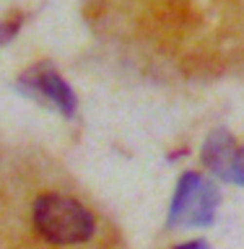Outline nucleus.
I'll list each match as a JSON object with an SVG mask.
<instances>
[{
	"label": "nucleus",
	"instance_id": "6",
	"mask_svg": "<svg viewBox=\"0 0 244 249\" xmlns=\"http://www.w3.org/2000/svg\"><path fill=\"white\" fill-rule=\"evenodd\" d=\"M19 26H21V21H19V18H13L11 23H5V26H0V44L11 42V39H13V34L19 31Z\"/></svg>",
	"mask_w": 244,
	"mask_h": 249
},
{
	"label": "nucleus",
	"instance_id": "5",
	"mask_svg": "<svg viewBox=\"0 0 244 249\" xmlns=\"http://www.w3.org/2000/svg\"><path fill=\"white\" fill-rule=\"evenodd\" d=\"M231 184H239L244 187V145L237 151V159H234V166H231V177H229Z\"/></svg>",
	"mask_w": 244,
	"mask_h": 249
},
{
	"label": "nucleus",
	"instance_id": "4",
	"mask_svg": "<svg viewBox=\"0 0 244 249\" xmlns=\"http://www.w3.org/2000/svg\"><path fill=\"white\" fill-rule=\"evenodd\" d=\"M237 151H239V145H237V140H234V135L229 130L218 127L206 138V145H203V163L208 166L210 174H216L218 179L229 182Z\"/></svg>",
	"mask_w": 244,
	"mask_h": 249
},
{
	"label": "nucleus",
	"instance_id": "1",
	"mask_svg": "<svg viewBox=\"0 0 244 249\" xmlns=\"http://www.w3.org/2000/svg\"><path fill=\"white\" fill-rule=\"evenodd\" d=\"M34 226L52 244H81L94 233L91 213L65 195H42L34 202Z\"/></svg>",
	"mask_w": 244,
	"mask_h": 249
},
{
	"label": "nucleus",
	"instance_id": "2",
	"mask_svg": "<svg viewBox=\"0 0 244 249\" xmlns=\"http://www.w3.org/2000/svg\"><path fill=\"white\" fill-rule=\"evenodd\" d=\"M218 202H221V192L216 182L195 171H187L179 177L167 226L169 229H206L213 223Z\"/></svg>",
	"mask_w": 244,
	"mask_h": 249
},
{
	"label": "nucleus",
	"instance_id": "3",
	"mask_svg": "<svg viewBox=\"0 0 244 249\" xmlns=\"http://www.w3.org/2000/svg\"><path fill=\"white\" fill-rule=\"evenodd\" d=\"M16 89H19L23 96L42 101V104L57 109L60 114L73 117L75 114V93L73 89L65 83V78L60 73H55L50 65H34L31 70H26L19 81H16Z\"/></svg>",
	"mask_w": 244,
	"mask_h": 249
},
{
	"label": "nucleus",
	"instance_id": "7",
	"mask_svg": "<svg viewBox=\"0 0 244 249\" xmlns=\"http://www.w3.org/2000/svg\"><path fill=\"white\" fill-rule=\"evenodd\" d=\"M174 249H210L208 247V241H187V244H179V247H174Z\"/></svg>",
	"mask_w": 244,
	"mask_h": 249
}]
</instances>
